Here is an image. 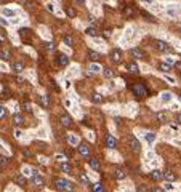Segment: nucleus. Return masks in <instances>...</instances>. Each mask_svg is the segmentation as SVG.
<instances>
[{"label": "nucleus", "mask_w": 181, "mask_h": 192, "mask_svg": "<svg viewBox=\"0 0 181 192\" xmlns=\"http://www.w3.org/2000/svg\"><path fill=\"white\" fill-rule=\"evenodd\" d=\"M55 187L58 189V191H63V192H74L75 191L74 182H71L69 179H63V178L55 179Z\"/></svg>", "instance_id": "1"}, {"label": "nucleus", "mask_w": 181, "mask_h": 192, "mask_svg": "<svg viewBox=\"0 0 181 192\" xmlns=\"http://www.w3.org/2000/svg\"><path fill=\"white\" fill-rule=\"evenodd\" d=\"M132 91H133V95L138 96V98H144V96L149 95V90H147L143 83H135V85L132 86Z\"/></svg>", "instance_id": "2"}, {"label": "nucleus", "mask_w": 181, "mask_h": 192, "mask_svg": "<svg viewBox=\"0 0 181 192\" xmlns=\"http://www.w3.org/2000/svg\"><path fill=\"white\" fill-rule=\"evenodd\" d=\"M154 47H156V50H159V51H162V53L173 51L171 45H168L167 42H164V40H154Z\"/></svg>", "instance_id": "3"}, {"label": "nucleus", "mask_w": 181, "mask_h": 192, "mask_svg": "<svg viewBox=\"0 0 181 192\" xmlns=\"http://www.w3.org/2000/svg\"><path fill=\"white\" fill-rule=\"evenodd\" d=\"M128 146H130V149H132L135 154H139V152H141V144H139V141L136 139L135 136L128 138Z\"/></svg>", "instance_id": "4"}, {"label": "nucleus", "mask_w": 181, "mask_h": 192, "mask_svg": "<svg viewBox=\"0 0 181 192\" xmlns=\"http://www.w3.org/2000/svg\"><path fill=\"white\" fill-rule=\"evenodd\" d=\"M109 58H111V61H112V62L119 64V62L122 61V51H120L119 48H112L111 51H109Z\"/></svg>", "instance_id": "5"}, {"label": "nucleus", "mask_w": 181, "mask_h": 192, "mask_svg": "<svg viewBox=\"0 0 181 192\" xmlns=\"http://www.w3.org/2000/svg\"><path fill=\"white\" fill-rule=\"evenodd\" d=\"M59 122H61V125L66 127V128H69L71 125H72V119H71L67 114H61V115H59Z\"/></svg>", "instance_id": "6"}, {"label": "nucleus", "mask_w": 181, "mask_h": 192, "mask_svg": "<svg viewBox=\"0 0 181 192\" xmlns=\"http://www.w3.org/2000/svg\"><path fill=\"white\" fill-rule=\"evenodd\" d=\"M19 37L23 38V40H27V42H31V37H32V34H31V29H26V27H23V29H19Z\"/></svg>", "instance_id": "7"}, {"label": "nucleus", "mask_w": 181, "mask_h": 192, "mask_svg": "<svg viewBox=\"0 0 181 192\" xmlns=\"http://www.w3.org/2000/svg\"><path fill=\"white\" fill-rule=\"evenodd\" d=\"M32 182H34L35 186H43L45 184V179H43L40 175H37V171H34L32 173Z\"/></svg>", "instance_id": "8"}, {"label": "nucleus", "mask_w": 181, "mask_h": 192, "mask_svg": "<svg viewBox=\"0 0 181 192\" xmlns=\"http://www.w3.org/2000/svg\"><path fill=\"white\" fill-rule=\"evenodd\" d=\"M106 146H108L109 149H114L115 146H117V139H115L112 134H108V136H106Z\"/></svg>", "instance_id": "9"}, {"label": "nucleus", "mask_w": 181, "mask_h": 192, "mask_svg": "<svg viewBox=\"0 0 181 192\" xmlns=\"http://www.w3.org/2000/svg\"><path fill=\"white\" fill-rule=\"evenodd\" d=\"M69 62H71V59H69V56H67V55H59L58 56V64L59 66H63V67H64V66H67Z\"/></svg>", "instance_id": "10"}, {"label": "nucleus", "mask_w": 181, "mask_h": 192, "mask_svg": "<svg viewBox=\"0 0 181 192\" xmlns=\"http://www.w3.org/2000/svg\"><path fill=\"white\" fill-rule=\"evenodd\" d=\"M130 53H132V56H133L135 59H141V58L144 56V51L141 50V48H133Z\"/></svg>", "instance_id": "11"}, {"label": "nucleus", "mask_w": 181, "mask_h": 192, "mask_svg": "<svg viewBox=\"0 0 181 192\" xmlns=\"http://www.w3.org/2000/svg\"><path fill=\"white\" fill-rule=\"evenodd\" d=\"M40 106H42L43 109H48V107H50V98L47 95L40 96Z\"/></svg>", "instance_id": "12"}, {"label": "nucleus", "mask_w": 181, "mask_h": 192, "mask_svg": "<svg viewBox=\"0 0 181 192\" xmlns=\"http://www.w3.org/2000/svg\"><path fill=\"white\" fill-rule=\"evenodd\" d=\"M127 71L130 72V74H138L139 72V67L136 62H130V64H127Z\"/></svg>", "instance_id": "13"}, {"label": "nucleus", "mask_w": 181, "mask_h": 192, "mask_svg": "<svg viewBox=\"0 0 181 192\" xmlns=\"http://www.w3.org/2000/svg\"><path fill=\"white\" fill-rule=\"evenodd\" d=\"M90 151H91V149H90L88 144H80V146H79V152L82 155H88V154H90Z\"/></svg>", "instance_id": "14"}, {"label": "nucleus", "mask_w": 181, "mask_h": 192, "mask_svg": "<svg viewBox=\"0 0 181 192\" xmlns=\"http://www.w3.org/2000/svg\"><path fill=\"white\" fill-rule=\"evenodd\" d=\"M123 14H125V16H128V18H135L136 16V11L133 10L132 7H125V8H123Z\"/></svg>", "instance_id": "15"}, {"label": "nucleus", "mask_w": 181, "mask_h": 192, "mask_svg": "<svg viewBox=\"0 0 181 192\" xmlns=\"http://www.w3.org/2000/svg\"><path fill=\"white\" fill-rule=\"evenodd\" d=\"M13 122H14V125H16V127H21V125L24 123V119H23L21 114H16V115L13 117Z\"/></svg>", "instance_id": "16"}, {"label": "nucleus", "mask_w": 181, "mask_h": 192, "mask_svg": "<svg viewBox=\"0 0 181 192\" xmlns=\"http://www.w3.org/2000/svg\"><path fill=\"white\" fill-rule=\"evenodd\" d=\"M162 178H165L167 181H176V175H175L173 171H165L164 175H162Z\"/></svg>", "instance_id": "17"}, {"label": "nucleus", "mask_w": 181, "mask_h": 192, "mask_svg": "<svg viewBox=\"0 0 181 192\" xmlns=\"http://www.w3.org/2000/svg\"><path fill=\"white\" fill-rule=\"evenodd\" d=\"M157 69H159V71H162V72H170V64H167V62H159V64H157Z\"/></svg>", "instance_id": "18"}, {"label": "nucleus", "mask_w": 181, "mask_h": 192, "mask_svg": "<svg viewBox=\"0 0 181 192\" xmlns=\"http://www.w3.org/2000/svg\"><path fill=\"white\" fill-rule=\"evenodd\" d=\"M151 179H152V181H160V179H162V173H160L159 170L151 171Z\"/></svg>", "instance_id": "19"}, {"label": "nucleus", "mask_w": 181, "mask_h": 192, "mask_svg": "<svg viewBox=\"0 0 181 192\" xmlns=\"http://www.w3.org/2000/svg\"><path fill=\"white\" fill-rule=\"evenodd\" d=\"M91 101L96 104H101L103 101H104V98H103L101 95H98V93H93V95H91Z\"/></svg>", "instance_id": "20"}, {"label": "nucleus", "mask_w": 181, "mask_h": 192, "mask_svg": "<svg viewBox=\"0 0 181 192\" xmlns=\"http://www.w3.org/2000/svg\"><path fill=\"white\" fill-rule=\"evenodd\" d=\"M14 181H16L19 186H26V178L21 175V173H18V175L14 176Z\"/></svg>", "instance_id": "21"}, {"label": "nucleus", "mask_w": 181, "mask_h": 192, "mask_svg": "<svg viewBox=\"0 0 181 192\" xmlns=\"http://www.w3.org/2000/svg\"><path fill=\"white\" fill-rule=\"evenodd\" d=\"M114 176H115V179H123L125 178V171H123L122 168H117V170H115V173H114Z\"/></svg>", "instance_id": "22"}, {"label": "nucleus", "mask_w": 181, "mask_h": 192, "mask_svg": "<svg viewBox=\"0 0 181 192\" xmlns=\"http://www.w3.org/2000/svg\"><path fill=\"white\" fill-rule=\"evenodd\" d=\"M88 165H90V168H93V170H99V162H98L96 158H90Z\"/></svg>", "instance_id": "23"}, {"label": "nucleus", "mask_w": 181, "mask_h": 192, "mask_svg": "<svg viewBox=\"0 0 181 192\" xmlns=\"http://www.w3.org/2000/svg\"><path fill=\"white\" fill-rule=\"evenodd\" d=\"M13 71L14 72H23V71H24V64H23V62H14V64H13Z\"/></svg>", "instance_id": "24"}, {"label": "nucleus", "mask_w": 181, "mask_h": 192, "mask_svg": "<svg viewBox=\"0 0 181 192\" xmlns=\"http://www.w3.org/2000/svg\"><path fill=\"white\" fill-rule=\"evenodd\" d=\"M157 119H159L160 123H167V112H159L157 114Z\"/></svg>", "instance_id": "25"}, {"label": "nucleus", "mask_w": 181, "mask_h": 192, "mask_svg": "<svg viewBox=\"0 0 181 192\" xmlns=\"http://www.w3.org/2000/svg\"><path fill=\"white\" fill-rule=\"evenodd\" d=\"M88 56H90V59H91V61H95V62L101 59V55H99V53H96V51H90V55H88Z\"/></svg>", "instance_id": "26"}, {"label": "nucleus", "mask_w": 181, "mask_h": 192, "mask_svg": "<svg viewBox=\"0 0 181 192\" xmlns=\"http://www.w3.org/2000/svg\"><path fill=\"white\" fill-rule=\"evenodd\" d=\"M103 75L108 77V79H112V77H114V71H112V69H109V67H106L104 71H103Z\"/></svg>", "instance_id": "27"}, {"label": "nucleus", "mask_w": 181, "mask_h": 192, "mask_svg": "<svg viewBox=\"0 0 181 192\" xmlns=\"http://www.w3.org/2000/svg\"><path fill=\"white\" fill-rule=\"evenodd\" d=\"M59 168H61L63 171H66V173H71V171H72V167H71L69 163H61V165H59Z\"/></svg>", "instance_id": "28"}, {"label": "nucleus", "mask_w": 181, "mask_h": 192, "mask_svg": "<svg viewBox=\"0 0 181 192\" xmlns=\"http://www.w3.org/2000/svg\"><path fill=\"white\" fill-rule=\"evenodd\" d=\"M85 34H87V35H91V37H96V35H98V31H96L95 27H87Z\"/></svg>", "instance_id": "29"}, {"label": "nucleus", "mask_w": 181, "mask_h": 192, "mask_svg": "<svg viewBox=\"0 0 181 192\" xmlns=\"http://www.w3.org/2000/svg\"><path fill=\"white\" fill-rule=\"evenodd\" d=\"M141 14H143V16L146 18V21H149V23H154V21H156V18H154L152 14H149L147 11H141Z\"/></svg>", "instance_id": "30"}, {"label": "nucleus", "mask_w": 181, "mask_h": 192, "mask_svg": "<svg viewBox=\"0 0 181 192\" xmlns=\"http://www.w3.org/2000/svg\"><path fill=\"white\" fill-rule=\"evenodd\" d=\"M0 58L3 59V61H8V59H10V51H7V50H2V51H0Z\"/></svg>", "instance_id": "31"}, {"label": "nucleus", "mask_w": 181, "mask_h": 192, "mask_svg": "<svg viewBox=\"0 0 181 192\" xmlns=\"http://www.w3.org/2000/svg\"><path fill=\"white\" fill-rule=\"evenodd\" d=\"M79 179H80V181H82V182H84V184H87V186H90V179H88V178H87V176H85V175H84V173H80V175H79Z\"/></svg>", "instance_id": "32"}, {"label": "nucleus", "mask_w": 181, "mask_h": 192, "mask_svg": "<svg viewBox=\"0 0 181 192\" xmlns=\"http://www.w3.org/2000/svg\"><path fill=\"white\" fill-rule=\"evenodd\" d=\"M146 141H147V143H154V141H156V134L151 133V131H149V133H146Z\"/></svg>", "instance_id": "33"}, {"label": "nucleus", "mask_w": 181, "mask_h": 192, "mask_svg": "<svg viewBox=\"0 0 181 192\" xmlns=\"http://www.w3.org/2000/svg\"><path fill=\"white\" fill-rule=\"evenodd\" d=\"M93 192H106V189L101 184H93Z\"/></svg>", "instance_id": "34"}, {"label": "nucleus", "mask_w": 181, "mask_h": 192, "mask_svg": "<svg viewBox=\"0 0 181 192\" xmlns=\"http://www.w3.org/2000/svg\"><path fill=\"white\" fill-rule=\"evenodd\" d=\"M170 99H171V95H170V93H168V91L162 93V101H167V103H168V101H170Z\"/></svg>", "instance_id": "35"}, {"label": "nucleus", "mask_w": 181, "mask_h": 192, "mask_svg": "<svg viewBox=\"0 0 181 192\" xmlns=\"http://www.w3.org/2000/svg\"><path fill=\"white\" fill-rule=\"evenodd\" d=\"M63 42H64L66 45H69V47H72V37H69V35L63 37Z\"/></svg>", "instance_id": "36"}, {"label": "nucleus", "mask_w": 181, "mask_h": 192, "mask_svg": "<svg viewBox=\"0 0 181 192\" xmlns=\"http://www.w3.org/2000/svg\"><path fill=\"white\" fill-rule=\"evenodd\" d=\"M7 165H8V158L2 155V157H0V167H7Z\"/></svg>", "instance_id": "37"}, {"label": "nucleus", "mask_w": 181, "mask_h": 192, "mask_svg": "<svg viewBox=\"0 0 181 192\" xmlns=\"http://www.w3.org/2000/svg\"><path fill=\"white\" fill-rule=\"evenodd\" d=\"M66 11H67V14H69L71 18H74V16L77 14V13H75V10H74L72 7H67V10H66Z\"/></svg>", "instance_id": "38"}, {"label": "nucleus", "mask_w": 181, "mask_h": 192, "mask_svg": "<svg viewBox=\"0 0 181 192\" xmlns=\"http://www.w3.org/2000/svg\"><path fill=\"white\" fill-rule=\"evenodd\" d=\"M136 191L138 192H147V187L144 184H139V186H136Z\"/></svg>", "instance_id": "39"}, {"label": "nucleus", "mask_w": 181, "mask_h": 192, "mask_svg": "<svg viewBox=\"0 0 181 192\" xmlns=\"http://www.w3.org/2000/svg\"><path fill=\"white\" fill-rule=\"evenodd\" d=\"M5 115H7V109L3 106H0V119H5Z\"/></svg>", "instance_id": "40"}, {"label": "nucleus", "mask_w": 181, "mask_h": 192, "mask_svg": "<svg viewBox=\"0 0 181 192\" xmlns=\"http://www.w3.org/2000/svg\"><path fill=\"white\" fill-rule=\"evenodd\" d=\"M3 14H5V16H14L16 13H14L13 10H3Z\"/></svg>", "instance_id": "41"}, {"label": "nucleus", "mask_w": 181, "mask_h": 192, "mask_svg": "<svg viewBox=\"0 0 181 192\" xmlns=\"http://www.w3.org/2000/svg\"><path fill=\"white\" fill-rule=\"evenodd\" d=\"M45 45H47V50H50V51L55 50V43H53V42H48V43H45Z\"/></svg>", "instance_id": "42"}, {"label": "nucleus", "mask_w": 181, "mask_h": 192, "mask_svg": "<svg viewBox=\"0 0 181 192\" xmlns=\"http://www.w3.org/2000/svg\"><path fill=\"white\" fill-rule=\"evenodd\" d=\"M7 40V35L3 34V32H0V43H2V42H5Z\"/></svg>", "instance_id": "43"}, {"label": "nucleus", "mask_w": 181, "mask_h": 192, "mask_svg": "<svg viewBox=\"0 0 181 192\" xmlns=\"http://www.w3.org/2000/svg\"><path fill=\"white\" fill-rule=\"evenodd\" d=\"M90 71H93V72H99V67H98L96 64H93V66L90 67Z\"/></svg>", "instance_id": "44"}, {"label": "nucleus", "mask_w": 181, "mask_h": 192, "mask_svg": "<svg viewBox=\"0 0 181 192\" xmlns=\"http://www.w3.org/2000/svg\"><path fill=\"white\" fill-rule=\"evenodd\" d=\"M175 119H176V123L181 125V114H176V115H175Z\"/></svg>", "instance_id": "45"}, {"label": "nucleus", "mask_w": 181, "mask_h": 192, "mask_svg": "<svg viewBox=\"0 0 181 192\" xmlns=\"http://www.w3.org/2000/svg\"><path fill=\"white\" fill-rule=\"evenodd\" d=\"M23 173H24V175H32V173H31V168H27V167L23 170Z\"/></svg>", "instance_id": "46"}, {"label": "nucleus", "mask_w": 181, "mask_h": 192, "mask_svg": "<svg viewBox=\"0 0 181 192\" xmlns=\"http://www.w3.org/2000/svg\"><path fill=\"white\" fill-rule=\"evenodd\" d=\"M24 109H26V110H31V104H29V103H24Z\"/></svg>", "instance_id": "47"}, {"label": "nucleus", "mask_w": 181, "mask_h": 192, "mask_svg": "<svg viewBox=\"0 0 181 192\" xmlns=\"http://www.w3.org/2000/svg\"><path fill=\"white\" fill-rule=\"evenodd\" d=\"M16 82L18 83H23V82H24V79H23V77H16Z\"/></svg>", "instance_id": "48"}, {"label": "nucleus", "mask_w": 181, "mask_h": 192, "mask_svg": "<svg viewBox=\"0 0 181 192\" xmlns=\"http://www.w3.org/2000/svg\"><path fill=\"white\" fill-rule=\"evenodd\" d=\"M23 152H24V155H27V157H31V151H27V149H24V151H23Z\"/></svg>", "instance_id": "49"}, {"label": "nucleus", "mask_w": 181, "mask_h": 192, "mask_svg": "<svg viewBox=\"0 0 181 192\" xmlns=\"http://www.w3.org/2000/svg\"><path fill=\"white\" fill-rule=\"evenodd\" d=\"M115 123L120 125V123H122V119H120V117H117V119H115Z\"/></svg>", "instance_id": "50"}, {"label": "nucleus", "mask_w": 181, "mask_h": 192, "mask_svg": "<svg viewBox=\"0 0 181 192\" xmlns=\"http://www.w3.org/2000/svg\"><path fill=\"white\" fill-rule=\"evenodd\" d=\"M175 67H176L178 71H181V62H176V64H175Z\"/></svg>", "instance_id": "51"}, {"label": "nucleus", "mask_w": 181, "mask_h": 192, "mask_svg": "<svg viewBox=\"0 0 181 192\" xmlns=\"http://www.w3.org/2000/svg\"><path fill=\"white\" fill-rule=\"evenodd\" d=\"M152 192H164V191H162V189H159V187H154Z\"/></svg>", "instance_id": "52"}, {"label": "nucleus", "mask_w": 181, "mask_h": 192, "mask_svg": "<svg viewBox=\"0 0 181 192\" xmlns=\"http://www.w3.org/2000/svg\"><path fill=\"white\" fill-rule=\"evenodd\" d=\"M0 23L3 24V26H8V23H7V21H5V19H0Z\"/></svg>", "instance_id": "53"}, {"label": "nucleus", "mask_w": 181, "mask_h": 192, "mask_svg": "<svg viewBox=\"0 0 181 192\" xmlns=\"http://www.w3.org/2000/svg\"><path fill=\"white\" fill-rule=\"evenodd\" d=\"M77 3H85V0H75Z\"/></svg>", "instance_id": "54"}, {"label": "nucleus", "mask_w": 181, "mask_h": 192, "mask_svg": "<svg viewBox=\"0 0 181 192\" xmlns=\"http://www.w3.org/2000/svg\"><path fill=\"white\" fill-rule=\"evenodd\" d=\"M8 0H0V5H3V3H7Z\"/></svg>", "instance_id": "55"}, {"label": "nucleus", "mask_w": 181, "mask_h": 192, "mask_svg": "<svg viewBox=\"0 0 181 192\" xmlns=\"http://www.w3.org/2000/svg\"><path fill=\"white\" fill-rule=\"evenodd\" d=\"M180 101H181V96H180Z\"/></svg>", "instance_id": "56"}]
</instances>
